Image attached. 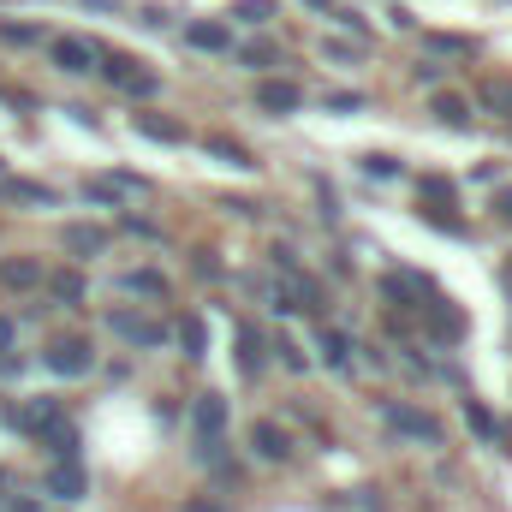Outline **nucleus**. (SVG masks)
Here are the masks:
<instances>
[{
  "instance_id": "nucleus-1",
  "label": "nucleus",
  "mask_w": 512,
  "mask_h": 512,
  "mask_svg": "<svg viewBox=\"0 0 512 512\" xmlns=\"http://www.w3.org/2000/svg\"><path fill=\"white\" fill-rule=\"evenodd\" d=\"M387 423H393V429H405V435H417V441H441V423H435V417H423V411L387 405Z\"/></svg>"
},
{
  "instance_id": "nucleus-2",
  "label": "nucleus",
  "mask_w": 512,
  "mask_h": 512,
  "mask_svg": "<svg viewBox=\"0 0 512 512\" xmlns=\"http://www.w3.org/2000/svg\"><path fill=\"white\" fill-rule=\"evenodd\" d=\"M54 60H60V72H90V66H96V48L78 42V36H60V42H54Z\"/></svg>"
},
{
  "instance_id": "nucleus-3",
  "label": "nucleus",
  "mask_w": 512,
  "mask_h": 512,
  "mask_svg": "<svg viewBox=\"0 0 512 512\" xmlns=\"http://www.w3.org/2000/svg\"><path fill=\"white\" fill-rule=\"evenodd\" d=\"M48 370H60V376H84V370H90V346H84V340L54 346V352H48Z\"/></svg>"
},
{
  "instance_id": "nucleus-4",
  "label": "nucleus",
  "mask_w": 512,
  "mask_h": 512,
  "mask_svg": "<svg viewBox=\"0 0 512 512\" xmlns=\"http://www.w3.org/2000/svg\"><path fill=\"white\" fill-rule=\"evenodd\" d=\"M304 96L292 90V84H256V108H268V114H292Z\"/></svg>"
},
{
  "instance_id": "nucleus-5",
  "label": "nucleus",
  "mask_w": 512,
  "mask_h": 512,
  "mask_svg": "<svg viewBox=\"0 0 512 512\" xmlns=\"http://www.w3.org/2000/svg\"><path fill=\"white\" fill-rule=\"evenodd\" d=\"M197 429H203L209 441L227 429V399H221V393H203V399H197Z\"/></svg>"
},
{
  "instance_id": "nucleus-6",
  "label": "nucleus",
  "mask_w": 512,
  "mask_h": 512,
  "mask_svg": "<svg viewBox=\"0 0 512 512\" xmlns=\"http://www.w3.org/2000/svg\"><path fill=\"white\" fill-rule=\"evenodd\" d=\"M256 453H262V459H268V465H280V459H286V435H280V429H274V423H256Z\"/></svg>"
},
{
  "instance_id": "nucleus-7",
  "label": "nucleus",
  "mask_w": 512,
  "mask_h": 512,
  "mask_svg": "<svg viewBox=\"0 0 512 512\" xmlns=\"http://www.w3.org/2000/svg\"><path fill=\"white\" fill-rule=\"evenodd\" d=\"M114 334H126L137 346H155V340H161V328H155V322H137V316H114Z\"/></svg>"
},
{
  "instance_id": "nucleus-8",
  "label": "nucleus",
  "mask_w": 512,
  "mask_h": 512,
  "mask_svg": "<svg viewBox=\"0 0 512 512\" xmlns=\"http://www.w3.org/2000/svg\"><path fill=\"white\" fill-rule=\"evenodd\" d=\"M48 489H54L60 501H78V495H84V471H78V465H72V471H54Z\"/></svg>"
},
{
  "instance_id": "nucleus-9",
  "label": "nucleus",
  "mask_w": 512,
  "mask_h": 512,
  "mask_svg": "<svg viewBox=\"0 0 512 512\" xmlns=\"http://www.w3.org/2000/svg\"><path fill=\"white\" fill-rule=\"evenodd\" d=\"M239 370H245V376L262 370V334H251V328L239 334Z\"/></svg>"
},
{
  "instance_id": "nucleus-10",
  "label": "nucleus",
  "mask_w": 512,
  "mask_h": 512,
  "mask_svg": "<svg viewBox=\"0 0 512 512\" xmlns=\"http://www.w3.org/2000/svg\"><path fill=\"white\" fill-rule=\"evenodd\" d=\"M191 48H209L215 54V48H227V30L221 24H191Z\"/></svg>"
},
{
  "instance_id": "nucleus-11",
  "label": "nucleus",
  "mask_w": 512,
  "mask_h": 512,
  "mask_svg": "<svg viewBox=\"0 0 512 512\" xmlns=\"http://www.w3.org/2000/svg\"><path fill=\"white\" fill-rule=\"evenodd\" d=\"M0 280H6V286H36V280H42V268H36V262H6V268H0Z\"/></svg>"
},
{
  "instance_id": "nucleus-12",
  "label": "nucleus",
  "mask_w": 512,
  "mask_h": 512,
  "mask_svg": "<svg viewBox=\"0 0 512 512\" xmlns=\"http://www.w3.org/2000/svg\"><path fill=\"white\" fill-rule=\"evenodd\" d=\"M179 346H185L191 358H203V346H209V334H203V322H185V328H179Z\"/></svg>"
},
{
  "instance_id": "nucleus-13",
  "label": "nucleus",
  "mask_w": 512,
  "mask_h": 512,
  "mask_svg": "<svg viewBox=\"0 0 512 512\" xmlns=\"http://www.w3.org/2000/svg\"><path fill=\"white\" fill-rule=\"evenodd\" d=\"M66 245H72V251H102V233H96V227H72V233H66Z\"/></svg>"
},
{
  "instance_id": "nucleus-14",
  "label": "nucleus",
  "mask_w": 512,
  "mask_h": 512,
  "mask_svg": "<svg viewBox=\"0 0 512 512\" xmlns=\"http://www.w3.org/2000/svg\"><path fill=\"white\" fill-rule=\"evenodd\" d=\"M435 114H441V120H447V126H465V120H471V114H465V102H459V96H441V102H435Z\"/></svg>"
},
{
  "instance_id": "nucleus-15",
  "label": "nucleus",
  "mask_w": 512,
  "mask_h": 512,
  "mask_svg": "<svg viewBox=\"0 0 512 512\" xmlns=\"http://www.w3.org/2000/svg\"><path fill=\"white\" fill-rule=\"evenodd\" d=\"M322 352H328V364H346V340L340 334H322Z\"/></svg>"
},
{
  "instance_id": "nucleus-16",
  "label": "nucleus",
  "mask_w": 512,
  "mask_h": 512,
  "mask_svg": "<svg viewBox=\"0 0 512 512\" xmlns=\"http://www.w3.org/2000/svg\"><path fill=\"white\" fill-rule=\"evenodd\" d=\"M274 12V0H239V18H268Z\"/></svg>"
},
{
  "instance_id": "nucleus-17",
  "label": "nucleus",
  "mask_w": 512,
  "mask_h": 512,
  "mask_svg": "<svg viewBox=\"0 0 512 512\" xmlns=\"http://www.w3.org/2000/svg\"><path fill=\"white\" fill-rule=\"evenodd\" d=\"M54 286H60V298H84V280H78V274H60Z\"/></svg>"
},
{
  "instance_id": "nucleus-18",
  "label": "nucleus",
  "mask_w": 512,
  "mask_h": 512,
  "mask_svg": "<svg viewBox=\"0 0 512 512\" xmlns=\"http://www.w3.org/2000/svg\"><path fill=\"white\" fill-rule=\"evenodd\" d=\"M471 429H477V435H483V441H489V435H495V423H489V411H483V405H471Z\"/></svg>"
},
{
  "instance_id": "nucleus-19",
  "label": "nucleus",
  "mask_w": 512,
  "mask_h": 512,
  "mask_svg": "<svg viewBox=\"0 0 512 512\" xmlns=\"http://www.w3.org/2000/svg\"><path fill=\"white\" fill-rule=\"evenodd\" d=\"M126 286L131 292H161V274H131Z\"/></svg>"
},
{
  "instance_id": "nucleus-20",
  "label": "nucleus",
  "mask_w": 512,
  "mask_h": 512,
  "mask_svg": "<svg viewBox=\"0 0 512 512\" xmlns=\"http://www.w3.org/2000/svg\"><path fill=\"white\" fill-rule=\"evenodd\" d=\"M143 131L149 137H179V126H167V120H143Z\"/></svg>"
},
{
  "instance_id": "nucleus-21",
  "label": "nucleus",
  "mask_w": 512,
  "mask_h": 512,
  "mask_svg": "<svg viewBox=\"0 0 512 512\" xmlns=\"http://www.w3.org/2000/svg\"><path fill=\"white\" fill-rule=\"evenodd\" d=\"M489 108H512V90H507V84H501V90L489 84Z\"/></svg>"
},
{
  "instance_id": "nucleus-22",
  "label": "nucleus",
  "mask_w": 512,
  "mask_h": 512,
  "mask_svg": "<svg viewBox=\"0 0 512 512\" xmlns=\"http://www.w3.org/2000/svg\"><path fill=\"white\" fill-rule=\"evenodd\" d=\"M501 215H507V221H512V191H507V197H501Z\"/></svg>"
},
{
  "instance_id": "nucleus-23",
  "label": "nucleus",
  "mask_w": 512,
  "mask_h": 512,
  "mask_svg": "<svg viewBox=\"0 0 512 512\" xmlns=\"http://www.w3.org/2000/svg\"><path fill=\"white\" fill-rule=\"evenodd\" d=\"M6 340H12V322H0V346H6Z\"/></svg>"
},
{
  "instance_id": "nucleus-24",
  "label": "nucleus",
  "mask_w": 512,
  "mask_h": 512,
  "mask_svg": "<svg viewBox=\"0 0 512 512\" xmlns=\"http://www.w3.org/2000/svg\"><path fill=\"white\" fill-rule=\"evenodd\" d=\"M310 6H322V0H310Z\"/></svg>"
}]
</instances>
